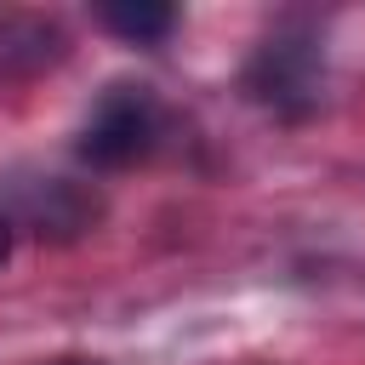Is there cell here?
<instances>
[{"label":"cell","mask_w":365,"mask_h":365,"mask_svg":"<svg viewBox=\"0 0 365 365\" xmlns=\"http://www.w3.org/2000/svg\"><path fill=\"white\" fill-rule=\"evenodd\" d=\"M6 257H11V217L0 211V262H6Z\"/></svg>","instance_id":"cell-5"},{"label":"cell","mask_w":365,"mask_h":365,"mask_svg":"<svg viewBox=\"0 0 365 365\" xmlns=\"http://www.w3.org/2000/svg\"><path fill=\"white\" fill-rule=\"evenodd\" d=\"M160 131H165V114L143 86H108L97 97V108L86 114L74 148L97 171H125V165H137L160 148Z\"/></svg>","instance_id":"cell-1"},{"label":"cell","mask_w":365,"mask_h":365,"mask_svg":"<svg viewBox=\"0 0 365 365\" xmlns=\"http://www.w3.org/2000/svg\"><path fill=\"white\" fill-rule=\"evenodd\" d=\"M319 80H325V63H319V46L308 34H274V40H262V51L245 68L251 97L262 108L285 114V120H302L319 103Z\"/></svg>","instance_id":"cell-2"},{"label":"cell","mask_w":365,"mask_h":365,"mask_svg":"<svg viewBox=\"0 0 365 365\" xmlns=\"http://www.w3.org/2000/svg\"><path fill=\"white\" fill-rule=\"evenodd\" d=\"M97 23L120 40H137V46H154L177 29V6H154V0H114V6H97Z\"/></svg>","instance_id":"cell-4"},{"label":"cell","mask_w":365,"mask_h":365,"mask_svg":"<svg viewBox=\"0 0 365 365\" xmlns=\"http://www.w3.org/2000/svg\"><path fill=\"white\" fill-rule=\"evenodd\" d=\"M57 365H97V359H57Z\"/></svg>","instance_id":"cell-6"},{"label":"cell","mask_w":365,"mask_h":365,"mask_svg":"<svg viewBox=\"0 0 365 365\" xmlns=\"http://www.w3.org/2000/svg\"><path fill=\"white\" fill-rule=\"evenodd\" d=\"M63 57H68V34H63L57 17L23 11V6H0V86L34 80V74L57 68Z\"/></svg>","instance_id":"cell-3"}]
</instances>
